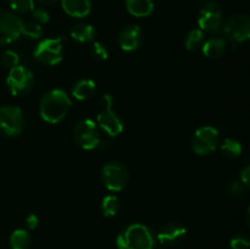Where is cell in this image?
Here are the masks:
<instances>
[{"instance_id":"cell-1","label":"cell","mask_w":250,"mask_h":249,"mask_svg":"<svg viewBox=\"0 0 250 249\" xmlns=\"http://www.w3.org/2000/svg\"><path fill=\"white\" fill-rule=\"evenodd\" d=\"M70 97L62 89H51L42 97L39 103V114L41 117L48 124H59L67 116L71 109Z\"/></svg>"},{"instance_id":"cell-2","label":"cell","mask_w":250,"mask_h":249,"mask_svg":"<svg viewBox=\"0 0 250 249\" xmlns=\"http://www.w3.org/2000/svg\"><path fill=\"white\" fill-rule=\"evenodd\" d=\"M116 246L119 249H153L154 236L146 225L132 224L117 236Z\"/></svg>"},{"instance_id":"cell-3","label":"cell","mask_w":250,"mask_h":249,"mask_svg":"<svg viewBox=\"0 0 250 249\" xmlns=\"http://www.w3.org/2000/svg\"><path fill=\"white\" fill-rule=\"evenodd\" d=\"M33 56L42 65H58L63 58V39L61 37L43 39L37 44Z\"/></svg>"},{"instance_id":"cell-4","label":"cell","mask_w":250,"mask_h":249,"mask_svg":"<svg viewBox=\"0 0 250 249\" xmlns=\"http://www.w3.org/2000/svg\"><path fill=\"white\" fill-rule=\"evenodd\" d=\"M102 103L103 107L97 117L98 124L110 137H117L124 131V124H122V120L120 119L116 111H114V109H112L114 99H112L111 94L103 95Z\"/></svg>"},{"instance_id":"cell-5","label":"cell","mask_w":250,"mask_h":249,"mask_svg":"<svg viewBox=\"0 0 250 249\" xmlns=\"http://www.w3.org/2000/svg\"><path fill=\"white\" fill-rule=\"evenodd\" d=\"M6 85L15 97H23L32 90L34 85V76L29 68L19 65L9 70Z\"/></svg>"},{"instance_id":"cell-6","label":"cell","mask_w":250,"mask_h":249,"mask_svg":"<svg viewBox=\"0 0 250 249\" xmlns=\"http://www.w3.org/2000/svg\"><path fill=\"white\" fill-rule=\"evenodd\" d=\"M23 127V111L19 106L5 105L0 107V133L6 137H16L22 133Z\"/></svg>"},{"instance_id":"cell-7","label":"cell","mask_w":250,"mask_h":249,"mask_svg":"<svg viewBox=\"0 0 250 249\" xmlns=\"http://www.w3.org/2000/svg\"><path fill=\"white\" fill-rule=\"evenodd\" d=\"M220 144V133L215 127L203 126L194 132L192 149L197 155H209Z\"/></svg>"},{"instance_id":"cell-8","label":"cell","mask_w":250,"mask_h":249,"mask_svg":"<svg viewBox=\"0 0 250 249\" xmlns=\"http://www.w3.org/2000/svg\"><path fill=\"white\" fill-rule=\"evenodd\" d=\"M222 32L234 43L250 41V15L238 14L229 17L222 23Z\"/></svg>"},{"instance_id":"cell-9","label":"cell","mask_w":250,"mask_h":249,"mask_svg":"<svg viewBox=\"0 0 250 249\" xmlns=\"http://www.w3.org/2000/svg\"><path fill=\"white\" fill-rule=\"evenodd\" d=\"M128 171L117 161H110L102 168V180L110 192H120L128 183Z\"/></svg>"},{"instance_id":"cell-10","label":"cell","mask_w":250,"mask_h":249,"mask_svg":"<svg viewBox=\"0 0 250 249\" xmlns=\"http://www.w3.org/2000/svg\"><path fill=\"white\" fill-rule=\"evenodd\" d=\"M73 138L76 143L84 150H93L100 145V136L98 126L90 119H83L73 129Z\"/></svg>"},{"instance_id":"cell-11","label":"cell","mask_w":250,"mask_h":249,"mask_svg":"<svg viewBox=\"0 0 250 249\" xmlns=\"http://www.w3.org/2000/svg\"><path fill=\"white\" fill-rule=\"evenodd\" d=\"M222 10L221 6L214 0L205 1L202 5L198 15V26L203 32L215 33L222 27Z\"/></svg>"},{"instance_id":"cell-12","label":"cell","mask_w":250,"mask_h":249,"mask_svg":"<svg viewBox=\"0 0 250 249\" xmlns=\"http://www.w3.org/2000/svg\"><path fill=\"white\" fill-rule=\"evenodd\" d=\"M23 20L20 19L15 12L0 10V44L14 43L22 34Z\"/></svg>"},{"instance_id":"cell-13","label":"cell","mask_w":250,"mask_h":249,"mask_svg":"<svg viewBox=\"0 0 250 249\" xmlns=\"http://www.w3.org/2000/svg\"><path fill=\"white\" fill-rule=\"evenodd\" d=\"M187 236V229L178 222L165 224L158 232V241L164 247H173L180 244Z\"/></svg>"},{"instance_id":"cell-14","label":"cell","mask_w":250,"mask_h":249,"mask_svg":"<svg viewBox=\"0 0 250 249\" xmlns=\"http://www.w3.org/2000/svg\"><path fill=\"white\" fill-rule=\"evenodd\" d=\"M142 29L137 24H128L119 33L120 48L125 51H133L139 48L142 43Z\"/></svg>"},{"instance_id":"cell-15","label":"cell","mask_w":250,"mask_h":249,"mask_svg":"<svg viewBox=\"0 0 250 249\" xmlns=\"http://www.w3.org/2000/svg\"><path fill=\"white\" fill-rule=\"evenodd\" d=\"M61 6L68 16L76 19L88 16L90 12L89 0H61Z\"/></svg>"},{"instance_id":"cell-16","label":"cell","mask_w":250,"mask_h":249,"mask_svg":"<svg viewBox=\"0 0 250 249\" xmlns=\"http://www.w3.org/2000/svg\"><path fill=\"white\" fill-rule=\"evenodd\" d=\"M95 90H97V83L89 78H83V80L77 81L73 84L71 93H72L75 99L84 102V100H88L94 95Z\"/></svg>"},{"instance_id":"cell-17","label":"cell","mask_w":250,"mask_h":249,"mask_svg":"<svg viewBox=\"0 0 250 249\" xmlns=\"http://www.w3.org/2000/svg\"><path fill=\"white\" fill-rule=\"evenodd\" d=\"M227 49V43L224 38L212 37L208 41H204L202 45V51L207 58L219 59L225 54Z\"/></svg>"},{"instance_id":"cell-18","label":"cell","mask_w":250,"mask_h":249,"mask_svg":"<svg viewBox=\"0 0 250 249\" xmlns=\"http://www.w3.org/2000/svg\"><path fill=\"white\" fill-rule=\"evenodd\" d=\"M125 5L127 11L134 17H146L154 10L153 0H126Z\"/></svg>"},{"instance_id":"cell-19","label":"cell","mask_w":250,"mask_h":249,"mask_svg":"<svg viewBox=\"0 0 250 249\" xmlns=\"http://www.w3.org/2000/svg\"><path fill=\"white\" fill-rule=\"evenodd\" d=\"M70 34L71 38L78 43H89L94 41L97 31L89 23H78L72 27Z\"/></svg>"},{"instance_id":"cell-20","label":"cell","mask_w":250,"mask_h":249,"mask_svg":"<svg viewBox=\"0 0 250 249\" xmlns=\"http://www.w3.org/2000/svg\"><path fill=\"white\" fill-rule=\"evenodd\" d=\"M31 234L26 229H15L10 236V247L11 249H28L31 247Z\"/></svg>"},{"instance_id":"cell-21","label":"cell","mask_w":250,"mask_h":249,"mask_svg":"<svg viewBox=\"0 0 250 249\" xmlns=\"http://www.w3.org/2000/svg\"><path fill=\"white\" fill-rule=\"evenodd\" d=\"M220 149L224 153V155L229 159L238 158L242 154V151H243V146H242L241 142L233 138L225 139L221 143V145H220Z\"/></svg>"},{"instance_id":"cell-22","label":"cell","mask_w":250,"mask_h":249,"mask_svg":"<svg viewBox=\"0 0 250 249\" xmlns=\"http://www.w3.org/2000/svg\"><path fill=\"white\" fill-rule=\"evenodd\" d=\"M203 43H204V32L199 28L189 31L185 39V45L188 51L198 50L199 48H202Z\"/></svg>"},{"instance_id":"cell-23","label":"cell","mask_w":250,"mask_h":249,"mask_svg":"<svg viewBox=\"0 0 250 249\" xmlns=\"http://www.w3.org/2000/svg\"><path fill=\"white\" fill-rule=\"evenodd\" d=\"M120 210V200L116 195L109 194L103 198L102 212L105 217H112L117 215Z\"/></svg>"},{"instance_id":"cell-24","label":"cell","mask_w":250,"mask_h":249,"mask_svg":"<svg viewBox=\"0 0 250 249\" xmlns=\"http://www.w3.org/2000/svg\"><path fill=\"white\" fill-rule=\"evenodd\" d=\"M21 36L37 41V39H39L43 36V28H42L41 24L34 21H23V23H22Z\"/></svg>"},{"instance_id":"cell-25","label":"cell","mask_w":250,"mask_h":249,"mask_svg":"<svg viewBox=\"0 0 250 249\" xmlns=\"http://www.w3.org/2000/svg\"><path fill=\"white\" fill-rule=\"evenodd\" d=\"M7 2L16 14H27L34 9V0H7Z\"/></svg>"},{"instance_id":"cell-26","label":"cell","mask_w":250,"mask_h":249,"mask_svg":"<svg viewBox=\"0 0 250 249\" xmlns=\"http://www.w3.org/2000/svg\"><path fill=\"white\" fill-rule=\"evenodd\" d=\"M0 62L4 66L5 68H11L16 67V66L20 65V56L16 51L14 50H5L4 53L0 56Z\"/></svg>"},{"instance_id":"cell-27","label":"cell","mask_w":250,"mask_h":249,"mask_svg":"<svg viewBox=\"0 0 250 249\" xmlns=\"http://www.w3.org/2000/svg\"><path fill=\"white\" fill-rule=\"evenodd\" d=\"M90 55L97 61H105L109 58V50L100 42H93L90 46Z\"/></svg>"},{"instance_id":"cell-28","label":"cell","mask_w":250,"mask_h":249,"mask_svg":"<svg viewBox=\"0 0 250 249\" xmlns=\"http://www.w3.org/2000/svg\"><path fill=\"white\" fill-rule=\"evenodd\" d=\"M229 246H231V249H249L250 239L247 234H236L229 242Z\"/></svg>"},{"instance_id":"cell-29","label":"cell","mask_w":250,"mask_h":249,"mask_svg":"<svg viewBox=\"0 0 250 249\" xmlns=\"http://www.w3.org/2000/svg\"><path fill=\"white\" fill-rule=\"evenodd\" d=\"M32 19H33L34 22L42 24L48 23L49 20H50V15L46 11L45 9H42V7H34L33 11H32Z\"/></svg>"},{"instance_id":"cell-30","label":"cell","mask_w":250,"mask_h":249,"mask_svg":"<svg viewBox=\"0 0 250 249\" xmlns=\"http://www.w3.org/2000/svg\"><path fill=\"white\" fill-rule=\"evenodd\" d=\"M244 187H246V186L242 183V181H231L229 185V192L231 193L232 195H234V197H239V195H242L244 193Z\"/></svg>"},{"instance_id":"cell-31","label":"cell","mask_w":250,"mask_h":249,"mask_svg":"<svg viewBox=\"0 0 250 249\" xmlns=\"http://www.w3.org/2000/svg\"><path fill=\"white\" fill-rule=\"evenodd\" d=\"M26 225L29 229H36L39 225V219L36 214H29L26 217Z\"/></svg>"},{"instance_id":"cell-32","label":"cell","mask_w":250,"mask_h":249,"mask_svg":"<svg viewBox=\"0 0 250 249\" xmlns=\"http://www.w3.org/2000/svg\"><path fill=\"white\" fill-rule=\"evenodd\" d=\"M241 181L246 187L250 188V165L246 166L241 172Z\"/></svg>"},{"instance_id":"cell-33","label":"cell","mask_w":250,"mask_h":249,"mask_svg":"<svg viewBox=\"0 0 250 249\" xmlns=\"http://www.w3.org/2000/svg\"><path fill=\"white\" fill-rule=\"evenodd\" d=\"M38 2H41L42 5H51L56 1V0H37Z\"/></svg>"},{"instance_id":"cell-34","label":"cell","mask_w":250,"mask_h":249,"mask_svg":"<svg viewBox=\"0 0 250 249\" xmlns=\"http://www.w3.org/2000/svg\"><path fill=\"white\" fill-rule=\"evenodd\" d=\"M246 220H247V224H248V226L250 227V207H249L248 211H247V215H246Z\"/></svg>"},{"instance_id":"cell-35","label":"cell","mask_w":250,"mask_h":249,"mask_svg":"<svg viewBox=\"0 0 250 249\" xmlns=\"http://www.w3.org/2000/svg\"><path fill=\"white\" fill-rule=\"evenodd\" d=\"M153 249H165V248H164V247H154Z\"/></svg>"}]
</instances>
